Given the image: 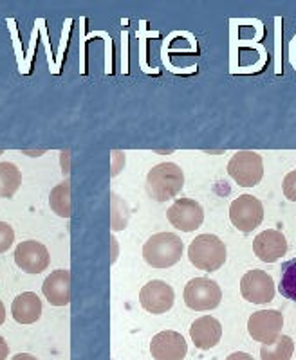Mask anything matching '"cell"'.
I'll return each instance as SVG.
<instances>
[{
  "label": "cell",
  "instance_id": "1",
  "mask_svg": "<svg viewBox=\"0 0 296 360\" xmlns=\"http://www.w3.org/2000/svg\"><path fill=\"white\" fill-rule=\"evenodd\" d=\"M185 188V173L173 162H161L147 175V191L156 202H168Z\"/></svg>",
  "mask_w": 296,
  "mask_h": 360
},
{
  "label": "cell",
  "instance_id": "2",
  "mask_svg": "<svg viewBox=\"0 0 296 360\" xmlns=\"http://www.w3.org/2000/svg\"><path fill=\"white\" fill-rule=\"evenodd\" d=\"M183 240L173 233H157L143 245V258L154 269H170L183 258Z\"/></svg>",
  "mask_w": 296,
  "mask_h": 360
},
{
  "label": "cell",
  "instance_id": "3",
  "mask_svg": "<svg viewBox=\"0 0 296 360\" xmlns=\"http://www.w3.org/2000/svg\"><path fill=\"white\" fill-rule=\"evenodd\" d=\"M228 258V249L221 238L215 234H199L188 247L190 263L204 272H215Z\"/></svg>",
  "mask_w": 296,
  "mask_h": 360
},
{
  "label": "cell",
  "instance_id": "4",
  "mask_svg": "<svg viewBox=\"0 0 296 360\" xmlns=\"http://www.w3.org/2000/svg\"><path fill=\"white\" fill-rule=\"evenodd\" d=\"M183 299L190 310L208 311L215 310L222 301V290L218 283L210 278H195L186 283Z\"/></svg>",
  "mask_w": 296,
  "mask_h": 360
},
{
  "label": "cell",
  "instance_id": "5",
  "mask_svg": "<svg viewBox=\"0 0 296 360\" xmlns=\"http://www.w3.org/2000/svg\"><path fill=\"white\" fill-rule=\"evenodd\" d=\"M228 175L242 188H255L264 179V160L255 152H237L228 162Z\"/></svg>",
  "mask_w": 296,
  "mask_h": 360
},
{
  "label": "cell",
  "instance_id": "6",
  "mask_svg": "<svg viewBox=\"0 0 296 360\" xmlns=\"http://www.w3.org/2000/svg\"><path fill=\"white\" fill-rule=\"evenodd\" d=\"M230 220L240 233H251L264 221V205L253 195H240L230 205Z\"/></svg>",
  "mask_w": 296,
  "mask_h": 360
},
{
  "label": "cell",
  "instance_id": "7",
  "mask_svg": "<svg viewBox=\"0 0 296 360\" xmlns=\"http://www.w3.org/2000/svg\"><path fill=\"white\" fill-rule=\"evenodd\" d=\"M240 294L247 303L268 304L275 299L276 287L271 276L260 269L247 270L240 279Z\"/></svg>",
  "mask_w": 296,
  "mask_h": 360
},
{
  "label": "cell",
  "instance_id": "8",
  "mask_svg": "<svg viewBox=\"0 0 296 360\" xmlns=\"http://www.w3.org/2000/svg\"><path fill=\"white\" fill-rule=\"evenodd\" d=\"M284 317L278 310H260L251 314L247 321V332L251 339L260 344H271L282 335Z\"/></svg>",
  "mask_w": 296,
  "mask_h": 360
},
{
  "label": "cell",
  "instance_id": "9",
  "mask_svg": "<svg viewBox=\"0 0 296 360\" xmlns=\"http://www.w3.org/2000/svg\"><path fill=\"white\" fill-rule=\"evenodd\" d=\"M166 218L177 231L192 233L197 231L204 221V209L194 198H179L170 205Z\"/></svg>",
  "mask_w": 296,
  "mask_h": 360
},
{
  "label": "cell",
  "instance_id": "10",
  "mask_svg": "<svg viewBox=\"0 0 296 360\" xmlns=\"http://www.w3.org/2000/svg\"><path fill=\"white\" fill-rule=\"evenodd\" d=\"M140 303L143 310L148 314L161 315L172 310L173 303H175V292L170 287L168 283L161 281V279H154L148 281L140 292Z\"/></svg>",
  "mask_w": 296,
  "mask_h": 360
},
{
  "label": "cell",
  "instance_id": "11",
  "mask_svg": "<svg viewBox=\"0 0 296 360\" xmlns=\"http://www.w3.org/2000/svg\"><path fill=\"white\" fill-rule=\"evenodd\" d=\"M15 263L25 274H42L51 263L49 250L37 240H27L15 249Z\"/></svg>",
  "mask_w": 296,
  "mask_h": 360
},
{
  "label": "cell",
  "instance_id": "12",
  "mask_svg": "<svg viewBox=\"0 0 296 360\" xmlns=\"http://www.w3.org/2000/svg\"><path fill=\"white\" fill-rule=\"evenodd\" d=\"M188 344L179 332L165 330L159 332L150 342V355L156 360H185Z\"/></svg>",
  "mask_w": 296,
  "mask_h": 360
},
{
  "label": "cell",
  "instance_id": "13",
  "mask_svg": "<svg viewBox=\"0 0 296 360\" xmlns=\"http://www.w3.org/2000/svg\"><path fill=\"white\" fill-rule=\"evenodd\" d=\"M253 252L260 262L275 263L276 259L284 258L288 252V240H285L284 233L276 229L262 231L253 240Z\"/></svg>",
  "mask_w": 296,
  "mask_h": 360
},
{
  "label": "cell",
  "instance_id": "14",
  "mask_svg": "<svg viewBox=\"0 0 296 360\" xmlns=\"http://www.w3.org/2000/svg\"><path fill=\"white\" fill-rule=\"evenodd\" d=\"M190 337L194 340V344L199 349L206 352V349L215 348L221 342L222 337V324L218 319L211 317V315H204L199 317L190 326Z\"/></svg>",
  "mask_w": 296,
  "mask_h": 360
},
{
  "label": "cell",
  "instance_id": "15",
  "mask_svg": "<svg viewBox=\"0 0 296 360\" xmlns=\"http://www.w3.org/2000/svg\"><path fill=\"white\" fill-rule=\"evenodd\" d=\"M42 292L53 307H67L70 303V270H54L42 285Z\"/></svg>",
  "mask_w": 296,
  "mask_h": 360
},
{
  "label": "cell",
  "instance_id": "16",
  "mask_svg": "<svg viewBox=\"0 0 296 360\" xmlns=\"http://www.w3.org/2000/svg\"><path fill=\"white\" fill-rule=\"evenodd\" d=\"M13 319L18 324H33L42 317V301L35 292H24L13 299Z\"/></svg>",
  "mask_w": 296,
  "mask_h": 360
},
{
  "label": "cell",
  "instance_id": "17",
  "mask_svg": "<svg viewBox=\"0 0 296 360\" xmlns=\"http://www.w3.org/2000/svg\"><path fill=\"white\" fill-rule=\"evenodd\" d=\"M22 186V173L13 162H0V197L11 198Z\"/></svg>",
  "mask_w": 296,
  "mask_h": 360
},
{
  "label": "cell",
  "instance_id": "18",
  "mask_svg": "<svg viewBox=\"0 0 296 360\" xmlns=\"http://www.w3.org/2000/svg\"><path fill=\"white\" fill-rule=\"evenodd\" d=\"M295 352V342L289 335H280L275 342L264 344L260 348L262 360H291Z\"/></svg>",
  "mask_w": 296,
  "mask_h": 360
},
{
  "label": "cell",
  "instance_id": "19",
  "mask_svg": "<svg viewBox=\"0 0 296 360\" xmlns=\"http://www.w3.org/2000/svg\"><path fill=\"white\" fill-rule=\"evenodd\" d=\"M51 211L60 218H70V182L63 180L49 193Z\"/></svg>",
  "mask_w": 296,
  "mask_h": 360
},
{
  "label": "cell",
  "instance_id": "20",
  "mask_svg": "<svg viewBox=\"0 0 296 360\" xmlns=\"http://www.w3.org/2000/svg\"><path fill=\"white\" fill-rule=\"evenodd\" d=\"M278 292L285 299L296 303V258L289 259L282 265V278L278 283Z\"/></svg>",
  "mask_w": 296,
  "mask_h": 360
},
{
  "label": "cell",
  "instance_id": "21",
  "mask_svg": "<svg viewBox=\"0 0 296 360\" xmlns=\"http://www.w3.org/2000/svg\"><path fill=\"white\" fill-rule=\"evenodd\" d=\"M128 207L116 193L111 195V227L112 231H123L128 225Z\"/></svg>",
  "mask_w": 296,
  "mask_h": 360
},
{
  "label": "cell",
  "instance_id": "22",
  "mask_svg": "<svg viewBox=\"0 0 296 360\" xmlns=\"http://www.w3.org/2000/svg\"><path fill=\"white\" fill-rule=\"evenodd\" d=\"M13 242H15V231L9 224L0 221V254H4L6 250L11 249Z\"/></svg>",
  "mask_w": 296,
  "mask_h": 360
},
{
  "label": "cell",
  "instance_id": "23",
  "mask_svg": "<svg viewBox=\"0 0 296 360\" xmlns=\"http://www.w3.org/2000/svg\"><path fill=\"white\" fill-rule=\"evenodd\" d=\"M282 191H284V197L288 200L296 202V169L289 172L284 176V182H282Z\"/></svg>",
  "mask_w": 296,
  "mask_h": 360
},
{
  "label": "cell",
  "instance_id": "24",
  "mask_svg": "<svg viewBox=\"0 0 296 360\" xmlns=\"http://www.w3.org/2000/svg\"><path fill=\"white\" fill-rule=\"evenodd\" d=\"M111 157H112L111 175L118 176V175H120L121 169H123V166H125V153L120 152V150H114V152L111 153Z\"/></svg>",
  "mask_w": 296,
  "mask_h": 360
},
{
  "label": "cell",
  "instance_id": "25",
  "mask_svg": "<svg viewBox=\"0 0 296 360\" xmlns=\"http://www.w3.org/2000/svg\"><path fill=\"white\" fill-rule=\"evenodd\" d=\"M9 355V346L6 342L4 337H0V360H8Z\"/></svg>",
  "mask_w": 296,
  "mask_h": 360
},
{
  "label": "cell",
  "instance_id": "26",
  "mask_svg": "<svg viewBox=\"0 0 296 360\" xmlns=\"http://www.w3.org/2000/svg\"><path fill=\"white\" fill-rule=\"evenodd\" d=\"M226 360H255V359L244 352H235V353H231V355H228Z\"/></svg>",
  "mask_w": 296,
  "mask_h": 360
},
{
  "label": "cell",
  "instance_id": "27",
  "mask_svg": "<svg viewBox=\"0 0 296 360\" xmlns=\"http://www.w3.org/2000/svg\"><path fill=\"white\" fill-rule=\"evenodd\" d=\"M111 245H112V258L111 263H116V258H118V240L114 236H111Z\"/></svg>",
  "mask_w": 296,
  "mask_h": 360
},
{
  "label": "cell",
  "instance_id": "28",
  "mask_svg": "<svg viewBox=\"0 0 296 360\" xmlns=\"http://www.w3.org/2000/svg\"><path fill=\"white\" fill-rule=\"evenodd\" d=\"M11 360H38V359L33 355H29V353H18V355L13 356Z\"/></svg>",
  "mask_w": 296,
  "mask_h": 360
},
{
  "label": "cell",
  "instance_id": "29",
  "mask_svg": "<svg viewBox=\"0 0 296 360\" xmlns=\"http://www.w3.org/2000/svg\"><path fill=\"white\" fill-rule=\"evenodd\" d=\"M4 321H6V307H4V303L0 301V326L4 324Z\"/></svg>",
  "mask_w": 296,
  "mask_h": 360
},
{
  "label": "cell",
  "instance_id": "30",
  "mask_svg": "<svg viewBox=\"0 0 296 360\" xmlns=\"http://www.w3.org/2000/svg\"><path fill=\"white\" fill-rule=\"evenodd\" d=\"M292 63H295V67H296V38H295V41H292Z\"/></svg>",
  "mask_w": 296,
  "mask_h": 360
}]
</instances>
